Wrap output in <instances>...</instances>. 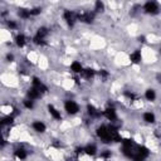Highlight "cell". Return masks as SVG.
Instances as JSON below:
<instances>
[{"label":"cell","instance_id":"1","mask_svg":"<svg viewBox=\"0 0 161 161\" xmlns=\"http://www.w3.org/2000/svg\"><path fill=\"white\" fill-rule=\"evenodd\" d=\"M63 112L69 117H75L82 112V106L74 98H65L63 99Z\"/></svg>","mask_w":161,"mask_h":161},{"label":"cell","instance_id":"2","mask_svg":"<svg viewBox=\"0 0 161 161\" xmlns=\"http://www.w3.org/2000/svg\"><path fill=\"white\" fill-rule=\"evenodd\" d=\"M141 11L148 16H157L161 14V4L153 0L145 1L143 4H141Z\"/></svg>","mask_w":161,"mask_h":161},{"label":"cell","instance_id":"3","mask_svg":"<svg viewBox=\"0 0 161 161\" xmlns=\"http://www.w3.org/2000/svg\"><path fill=\"white\" fill-rule=\"evenodd\" d=\"M102 117L106 121H108V123H112V125H117V122L119 119L118 111L112 103H108L104 108H102Z\"/></svg>","mask_w":161,"mask_h":161},{"label":"cell","instance_id":"4","mask_svg":"<svg viewBox=\"0 0 161 161\" xmlns=\"http://www.w3.org/2000/svg\"><path fill=\"white\" fill-rule=\"evenodd\" d=\"M45 109H47V113L52 121H54V122H62L63 121V113L64 112L58 106H55L54 103H52V102L47 103Z\"/></svg>","mask_w":161,"mask_h":161},{"label":"cell","instance_id":"5","mask_svg":"<svg viewBox=\"0 0 161 161\" xmlns=\"http://www.w3.org/2000/svg\"><path fill=\"white\" fill-rule=\"evenodd\" d=\"M29 42H30V35H28L25 31H21V30L15 33L13 36V43L18 49H24Z\"/></svg>","mask_w":161,"mask_h":161},{"label":"cell","instance_id":"6","mask_svg":"<svg viewBox=\"0 0 161 161\" xmlns=\"http://www.w3.org/2000/svg\"><path fill=\"white\" fill-rule=\"evenodd\" d=\"M11 155H13V157L16 160V161H26L28 158H29V150L24 146V145H21V143H18L14 148H13V151H11Z\"/></svg>","mask_w":161,"mask_h":161},{"label":"cell","instance_id":"7","mask_svg":"<svg viewBox=\"0 0 161 161\" xmlns=\"http://www.w3.org/2000/svg\"><path fill=\"white\" fill-rule=\"evenodd\" d=\"M30 128L35 135H45L48 131V125L42 118H34L30 121Z\"/></svg>","mask_w":161,"mask_h":161},{"label":"cell","instance_id":"8","mask_svg":"<svg viewBox=\"0 0 161 161\" xmlns=\"http://www.w3.org/2000/svg\"><path fill=\"white\" fill-rule=\"evenodd\" d=\"M128 62L132 65H141L143 62V54H142V48H136L132 49L128 54Z\"/></svg>","mask_w":161,"mask_h":161},{"label":"cell","instance_id":"9","mask_svg":"<svg viewBox=\"0 0 161 161\" xmlns=\"http://www.w3.org/2000/svg\"><path fill=\"white\" fill-rule=\"evenodd\" d=\"M84 64L82 63V60H78V59H73L69 62V65H68V69L70 72V74H73L74 77H80L83 70H84Z\"/></svg>","mask_w":161,"mask_h":161},{"label":"cell","instance_id":"10","mask_svg":"<svg viewBox=\"0 0 161 161\" xmlns=\"http://www.w3.org/2000/svg\"><path fill=\"white\" fill-rule=\"evenodd\" d=\"M24 97H26V98H29V99H31L34 102H38V101L44 98V94L38 88H35L33 86H28L26 89H25V96Z\"/></svg>","mask_w":161,"mask_h":161},{"label":"cell","instance_id":"11","mask_svg":"<svg viewBox=\"0 0 161 161\" xmlns=\"http://www.w3.org/2000/svg\"><path fill=\"white\" fill-rule=\"evenodd\" d=\"M141 118H142V122L147 126H153L157 123V116L153 111L151 109H146L141 113Z\"/></svg>","mask_w":161,"mask_h":161},{"label":"cell","instance_id":"12","mask_svg":"<svg viewBox=\"0 0 161 161\" xmlns=\"http://www.w3.org/2000/svg\"><path fill=\"white\" fill-rule=\"evenodd\" d=\"M83 147H84V156L94 157V156H98V153H99V147L93 141L87 142L86 145H83Z\"/></svg>","mask_w":161,"mask_h":161},{"label":"cell","instance_id":"13","mask_svg":"<svg viewBox=\"0 0 161 161\" xmlns=\"http://www.w3.org/2000/svg\"><path fill=\"white\" fill-rule=\"evenodd\" d=\"M157 97H158V94H157L156 88H153V87H147V88H145V91H143V99H145L146 102L153 103V102L157 99Z\"/></svg>","mask_w":161,"mask_h":161},{"label":"cell","instance_id":"14","mask_svg":"<svg viewBox=\"0 0 161 161\" xmlns=\"http://www.w3.org/2000/svg\"><path fill=\"white\" fill-rule=\"evenodd\" d=\"M96 77H97V69H94L93 67L86 65L84 67V70H83V73L80 75V78H83L86 80H93Z\"/></svg>","mask_w":161,"mask_h":161},{"label":"cell","instance_id":"15","mask_svg":"<svg viewBox=\"0 0 161 161\" xmlns=\"http://www.w3.org/2000/svg\"><path fill=\"white\" fill-rule=\"evenodd\" d=\"M106 10H107V4L103 3V1L97 0V1H94V3L92 4V11H93L97 16L101 15V14H104Z\"/></svg>","mask_w":161,"mask_h":161},{"label":"cell","instance_id":"16","mask_svg":"<svg viewBox=\"0 0 161 161\" xmlns=\"http://www.w3.org/2000/svg\"><path fill=\"white\" fill-rule=\"evenodd\" d=\"M20 106H21V109H25V111H34L36 108V102L26 98V97H23L20 99Z\"/></svg>","mask_w":161,"mask_h":161},{"label":"cell","instance_id":"17","mask_svg":"<svg viewBox=\"0 0 161 161\" xmlns=\"http://www.w3.org/2000/svg\"><path fill=\"white\" fill-rule=\"evenodd\" d=\"M112 156H113V152H112V150L109 148V147H104V148H102V150H99V153H98V157L99 158H102L103 161H109L111 158H112Z\"/></svg>","mask_w":161,"mask_h":161},{"label":"cell","instance_id":"18","mask_svg":"<svg viewBox=\"0 0 161 161\" xmlns=\"http://www.w3.org/2000/svg\"><path fill=\"white\" fill-rule=\"evenodd\" d=\"M158 54H160V55H161V44H160V45H158Z\"/></svg>","mask_w":161,"mask_h":161}]
</instances>
